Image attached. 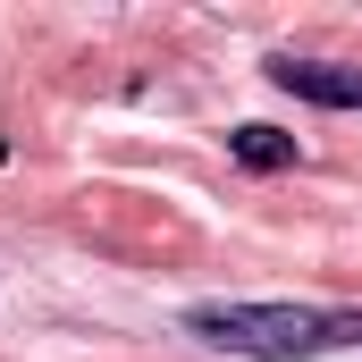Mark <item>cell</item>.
<instances>
[{
    "instance_id": "1",
    "label": "cell",
    "mask_w": 362,
    "mask_h": 362,
    "mask_svg": "<svg viewBox=\"0 0 362 362\" xmlns=\"http://www.w3.org/2000/svg\"><path fill=\"white\" fill-rule=\"evenodd\" d=\"M177 329L211 354L245 362H312L337 346H362V312H320V303H194Z\"/></svg>"
},
{
    "instance_id": "2",
    "label": "cell",
    "mask_w": 362,
    "mask_h": 362,
    "mask_svg": "<svg viewBox=\"0 0 362 362\" xmlns=\"http://www.w3.org/2000/svg\"><path fill=\"white\" fill-rule=\"evenodd\" d=\"M270 85L295 93V101H320V110H362V68H346V59H295V51H278Z\"/></svg>"
},
{
    "instance_id": "3",
    "label": "cell",
    "mask_w": 362,
    "mask_h": 362,
    "mask_svg": "<svg viewBox=\"0 0 362 362\" xmlns=\"http://www.w3.org/2000/svg\"><path fill=\"white\" fill-rule=\"evenodd\" d=\"M228 152H236L253 177H270V169H295V160H303V152H295V135H278V127H262V118H253V127H236V135H228Z\"/></svg>"
},
{
    "instance_id": "4",
    "label": "cell",
    "mask_w": 362,
    "mask_h": 362,
    "mask_svg": "<svg viewBox=\"0 0 362 362\" xmlns=\"http://www.w3.org/2000/svg\"><path fill=\"white\" fill-rule=\"evenodd\" d=\"M0 160H8V135H0Z\"/></svg>"
}]
</instances>
